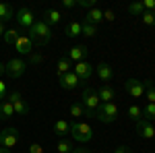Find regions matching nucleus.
<instances>
[{"label":"nucleus","mask_w":155,"mask_h":153,"mask_svg":"<svg viewBox=\"0 0 155 153\" xmlns=\"http://www.w3.org/2000/svg\"><path fill=\"white\" fill-rule=\"evenodd\" d=\"M27 35L31 37V42H33V46H46L50 39H52V29H50L48 23H44V21H35L33 27L27 31Z\"/></svg>","instance_id":"obj_1"},{"label":"nucleus","mask_w":155,"mask_h":153,"mask_svg":"<svg viewBox=\"0 0 155 153\" xmlns=\"http://www.w3.org/2000/svg\"><path fill=\"white\" fill-rule=\"evenodd\" d=\"M81 104L85 108V116H91L95 118V112L97 108H99V97H97V91L95 89H91V87H85L83 89V95H81Z\"/></svg>","instance_id":"obj_2"},{"label":"nucleus","mask_w":155,"mask_h":153,"mask_svg":"<svg viewBox=\"0 0 155 153\" xmlns=\"http://www.w3.org/2000/svg\"><path fill=\"white\" fill-rule=\"evenodd\" d=\"M71 135L74 141L79 143H89L93 137V128L87 124V122H72L71 124Z\"/></svg>","instance_id":"obj_3"},{"label":"nucleus","mask_w":155,"mask_h":153,"mask_svg":"<svg viewBox=\"0 0 155 153\" xmlns=\"http://www.w3.org/2000/svg\"><path fill=\"white\" fill-rule=\"evenodd\" d=\"M95 118L99 122H104V124H110V122H114L116 118H118V106L114 104V101H110V104H99L95 112Z\"/></svg>","instance_id":"obj_4"},{"label":"nucleus","mask_w":155,"mask_h":153,"mask_svg":"<svg viewBox=\"0 0 155 153\" xmlns=\"http://www.w3.org/2000/svg\"><path fill=\"white\" fill-rule=\"evenodd\" d=\"M19 143V130L8 126V128H4L0 132V147H4V149H12L15 145Z\"/></svg>","instance_id":"obj_5"},{"label":"nucleus","mask_w":155,"mask_h":153,"mask_svg":"<svg viewBox=\"0 0 155 153\" xmlns=\"http://www.w3.org/2000/svg\"><path fill=\"white\" fill-rule=\"evenodd\" d=\"M6 99L12 104V108H15V114H17V116H25V114H29V106H27V101L23 99V95L19 93V91L11 93Z\"/></svg>","instance_id":"obj_6"},{"label":"nucleus","mask_w":155,"mask_h":153,"mask_svg":"<svg viewBox=\"0 0 155 153\" xmlns=\"http://www.w3.org/2000/svg\"><path fill=\"white\" fill-rule=\"evenodd\" d=\"M27 71V62L21 58H12L8 64H6V75L11 77V79H19V77H23V72Z\"/></svg>","instance_id":"obj_7"},{"label":"nucleus","mask_w":155,"mask_h":153,"mask_svg":"<svg viewBox=\"0 0 155 153\" xmlns=\"http://www.w3.org/2000/svg\"><path fill=\"white\" fill-rule=\"evenodd\" d=\"M15 19H17V23L21 25L23 29H27V31L33 27V23H35V21H33V12L29 11L27 6H23V8H19V11L15 12Z\"/></svg>","instance_id":"obj_8"},{"label":"nucleus","mask_w":155,"mask_h":153,"mask_svg":"<svg viewBox=\"0 0 155 153\" xmlns=\"http://www.w3.org/2000/svg\"><path fill=\"white\" fill-rule=\"evenodd\" d=\"M93 71H95V66L93 64H89L87 60H81V62H74V66H72V72L81 79V81H87L91 75H93Z\"/></svg>","instance_id":"obj_9"},{"label":"nucleus","mask_w":155,"mask_h":153,"mask_svg":"<svg viewBox=\"0 0 155 153\" xmlns=\"http://www.w3.org/2000/svg\"><path fill=\"white\" fill-rule=\"evenodd\" d=\"M137 135L141 137V139H147V141H151L155 139V126L149 122V120H145L141 118L139 122H137Z\"/></svg>","instance_id":"obj_10"},{"label":"nucleus","mask_w":155,"mask_h":153,"mask_svg":"<svg viewBox=\"0 0 155 153\" xmlns=\"http://www.w3.org/2000/svg\"><path fill=\"white\" fill-rule=\"evenodd\" d=\"M124 89H126V93L132 95V97H143L145 95V85H143V81H139V79H128V81L124 83Z\"/></svg>","instance_id":"obj_11"},{"label":"nucleus","mask_w":155,"mask_h":153,"mask_svg":"<svg viewBox=\"0 0 155 153\" xmlns=\"http://www.w3.org/2000/svg\"><path fill=\"white\" fill-rule=\"evenodd\" d=\"M58 81H60V87H62V89H66V91H71V89H77V87L83 83L72 71H71V72H66V75H62V77H58Z\"/></svg>","instance_id":"obj_12"},{"label":"nucleus","mask_w":155,"mask_h":153,"mask_svg":"<svg viewBox=\"0 0 155 153\" xmlns=\"http://www.w3.org/2000/svg\"><path fill=\"white\" fill-rule=\"evenodd\" d=\"M15 48H17V52L19 54H31L33 52V42H31V37L27 35V33H19L17 37V42H15Z\"/></svg>","instance_id":"obj_13"},{"label":"nucleus","mask_w":155,"mask_h":153,"mask_svg":"<svg viewBox=\"0 0 155 153\" xmlns=\"http://www.w3.org/2000/svg\"><path fill=\"white\" fill-rule=\"evenodd\" d=\"M95 72H97V77L104 81V85H110V81L114 79V68L107 62H99L95 66Z\"/></svg>","instance_id":"obj_14"},{"label":"nucleus","mask_w":155,"mask_h":153,"mask_svg":"<svg viewBox=\"0 0 155 153\" xmlns=\"http://www.w3.org/2000/svg\"><path fill=\"white\" fill-rule=\"evenodd\" d=\"M97 97H99V101H101V104H110V101H114V99H116V91H114V87H112V85H101V87H99V91H97Z\"/></svg>","instance_id":"obj_15"},{"label":"nucleus","mask_w":155,"mask_h":153,"mask_svg":"<svg viewBox=\"0 0 155 153\" xmlns=\"http://www.w3.org/2000/svg\"><path fill=\"white\" fill-rule=\"evenodd\" d=\"M104 21V11L101 8H91V11H87V15H85V19H83V23H87V25H99Z\"/></svg>","instance_id":"obj_16"},{"label":"nucleus","mask_w":155,"mask_h":153,"mask_svg":"<svg viewBox=\"0 0 155 153\" xmlns=\"http://www.w3.org/2000/svg\"><path fill=\"white\" fill-rule=\"evenodd\" d=\"M87 48L85 46H74V48H71L68 50V54H66V58L68 60H74V62H81V60H85L87 58Z\"/></svg>","instance_id":"obj_17"},{"label":"nucleus","mask_w":155,"mask_h":153,"mask_svg":"<svg viewBox=\"0 0 155 153\" xmlns=\"http://www.w3.org/2000/svg\"><path fill=\"white\" fill-rule=\"evenodd\" d=\"M54 135L60 137V139H64L66 135H71V122H66V120H56V124H54Z\"/></svg>","instance_id":"obj_18"},{"label":"nucleus","mask_w":155,"mask_h":153,"mask_svg":"<svg viewBox=\"0 0 155 153\" xmlns=\"http://www.w3.org/2000/svg\"><path fill=\"white\" fill-rule=\"evenodd\" d=\"M15 116V108L8 99H4V101H0V120H8V118Z\"/></svg>","instance_id":"obj_19"},{"label":"nucleus","mask_w":155,"mask_h":153,"mask_svg":"<svg viewBox=\"0 0 155 153\" xmlns=\"http://www.w3.org/2000/svg\"><path fill=\"white\" fill-rule=\"evenodd\" d=\"M11 19H15V8H12L11 4L0 2V23H6Z\"/></svg>","instance_id":"obj_20"},{"label":"nucleus","mask_w":155,"mask_h":153,"mask_svg":"<svg viewBox=\"0 0 155 153\" xmlns=\"http://www.w3.org/2000/svg\"><path fill=\"white\" fill-rule=\"evenodd\" d=\"M41 21H44V23H48V25H56V23H60V21H62V12H60V11H54V8H52V11H46Z\"/></svg>","instance_id":"obj_21"},{"label":"nucleus","mask_w":155,"mask_h":153,"mask_svg":"<svg viewBox=\"0 0 155 153\" xmlns=\"http://www.w3.org/2000/svg\"><path fill=\"white\" fill-rule=\"evenodd\" d=\"M81 31H83V23H79V21H71V23L66 25V35L68 37L81 35Z\"/></svg>","instance_id":"obj_22"},{"label":"nucleus","mask_w":155,"mask_h":153,"mask_svg":"<svg viewBox=\"0 0 155 153\" xmlns=\"http://www.w3.org/2000/svg\"><path fill=\"white\" fill-rule=\"evenodd\" d=\"M56 72H58V77H62V75H66V72H71V60L66 58H60L58 62H56Z\"/></svg>","instance_id":"obj_23"},{"label":"nucleus","mask_w":155,"mask_h":153,"mask_svg":"<svg viewBox=\"0 0 155 153\" xmlns=\"http://www.w3.org/2000/svg\"><path fill=\"white\" fill-rule=\"evenodd\" d=\"M145 85V97H147V104H155V85L149 79L147 81H143Z\"/></svg>","instance_id":"obj_24"},{"label":"nucleus","mask_w":155,"mask_h":153,"mask_svg":"<svg viewBox=\"0 0 155 153\" xmlns=\"http://www.w3.org/2000/svg\"><path fill=\"white\" fill-rule=\"evenodd\" d=\"M143 118L149 120V122L155 120V104H147V106L143 108Z\"/></svg>","instance_id":"obj_25"},{"label":"nucleus","mask_w":155,"mask_h":153,"mask_svg":"<svg viewBox=\"0 0 155 153\" xmlns=\"http://www.w3.org/2000/svg\"><path fill=\"white\" fill-rule=\"evenodd\" d=\"M128 116H130L132 122H139V120L143 118V110H141L139 106H130L128 108Z\"/></svg>","instance_id":"obj_26"},{"label":"nucleus","mask_w":155,"mask_h":153,"mask_svg":"<svg viewBox=\"0 0 155 153\" xmlns=\"http://www.w3.org/2000/svg\"><path fill=\"white\" fill-rule=\"evenodd\" d=\"M71 116L79 118V116H85V108L81 101H74V104H71Z\"/></svg>","instance_id":"obj_27"},{"label":"nucleus","mask_w":155,"mask_h":153,"mask_svg":"<svg viewBox=\"0 0 155 153\" xmlns=\"http://www.w3.org/2000/svg\"><path fill=\"white\" fill-rule=\"evenodd\" d=\"M141 21H143V25H147V27H155V12L145 11L143 15H141Z\"/></svg>","instance_id":"obj_28"},{"label":"nucleus","mask_w":155,"mask_h":153,"mask_svg":"<svg viewBox=\"0 0 155 153\" xmlns=\"http://www.w3.org/2000/svg\"><path fill=\"white\" fill-rule=\"evenodd\" d=\"M128 12H130L132 17H141L145 12V8H143V2H132L130 6H128Z\"/></svg>","instance_id":"obj_29"},{"label":"nucleus","mask_w":155,"mask_h":153,"mask_svg":"<svg viewBox=\"0 0 155 153\" xmlns=\"http://www.w3.org/2000/svg\"><path fill=\"white\" fill-rule=\"evenodd\" d=\"M56 151L58 153H71L72 151V143L71 141H58V145H56Z\"/></svg>","instance_id":"obj_30"},{"label":"nucleus","mask_w":155,"mask_h":153,"mask_svg":"<svg viewBox=\"0 0 155 153\" xmlns=\"http://www.w3.org/2000/svg\"><path fill=\"white\" fill-rule=\"evenodd\" d=\"M81 35H85V37H95L97 35V27H95V25L83 23V31H81Z\"/></svg>","instance_id":"obj_31"},{"label":"nucleus","mask_w":155,"mask_h":153,"mask_svg":"<svg viewBox=\"0 0 155 153\" xmlns=\"http://www.w3.org/2000/svg\"><path fill=\"white\" fill-rule=\"evenodd\" d=\"M17 37H19V33H17V29H6V33H4V42H6V44H11V46H15Z\"/></svg>","instance_id":"obj_32"},{"label":"nucleus","mask_w":155,"mask_h":153,"mask_svg":"<svg viewBox=\"0 0 155 153\" xmlns=\"http://www.w3.org/2000/svg\"><path fill=\"white\" fill-rule=\"evenodd\" d=\"M97 0H77V6H81V8H87V11H91V8H95Z\"/></svg>","instance_id":"obj_33"},{"label":"nucleus","mask_w":155,"mask_h":153,"mask_svg":"<svg viewBox=\"0 0 155 153\" xmlns=\"http://www.w3.org/2000/svg\"><path fill=\"white\" fill-rule=\"evenodd\" d=\"M104 21H110V23L116 21V12L112 11V8H106V11H104Z\"/></svg>","instance_id":"obj_34"},{"label":"nucleus","mask_w":155,"mask_h":153,"mask_svg":"<svg viewBox=\"0 0 155 153\" xmlns=\"http://www.w3.org/2000/svg\"><path fill=\"white\" fill-rule=\"evenodd\" d=\"M41 54H37V52H31V54H29V62H31V64H41Z\"/></svg>","instance_id":"obj_35"},{"label":"nucleus","mask_w":155,"mask_h":153,"mask_svg":"<svg viewBox=\"0 0 155 153\" xmlns=\"http://www.w3.org/2000/svg\"><path fill=\"white\" fill-rule=\"evenodd\" d=\"M74 6H77V0H62V8L68 11V8H74Z\"/></svg>","instance_id":"obj_36"},{"label":"nucleus","mask_w":155,"mask_h":153,"mask_svg":"<svg viewBox=\"0 0 155 153\" xmlns=\"http://www.w3.org/2000/svg\"><path fill=\"white\" fill-rule=\"evenodd\" d=\"M6 99V83L0 81V101H4Z\"/></svg>","instance_id":"obj_37"},{"label":"nucleus","mask_w":155,"mask_h":153,"mask_svg":"<svg viewBox=\"0 0 155 153\" xmlns=\"http://www.w3.org/2000/svg\"><path fill=\"white\" fill-rule=\"evenodd\" d=\"M29 153H44V149H41V145H39V143H33V145L29 147Z\"/></svg>","instance_id":"obj_38"},{"label":"nucleus","mask_w":155,"mask_h":153,"mask_svg":"<svg viewBox=\"0 0 155 153\" xmlns=\"http://www.w3.org/2000/svg\"><path fill=\"white\" fill-rule=\"evenodd\" d=\"M114 153H132V151H130V147H126V145H122V147H118V149H116Z\"/></svg>","instance_id":"obj_39"},{"label":"nucleus","mask_w":155,"mask_h":153,"mask_svg":"<svg viewBox=\"0 0 155 153\" xmlns=\"http://www.w3.org/2000/svg\"><path fill=\"white\" fill-rule=\"evenodd\" d=\"M4 33H6V27H4V23H0V35L4 37Z\"/></svg>","instance_id":"obj_40"},{"label":"nucleus","mask_w":155,"mask_h":153,"mask_svg":"<svg viewBox=\"0 0 155 153\" xmlns=\"http://www.w3.org/2000/svg\"><path fill=\"white\" fill-rule=\"evenodd\" d=\"M4 72H6V64H2V62H0V75H4Z\"/></svg>","instance_id":"obj_41"},{"label":"nucleus","mask_w":155,"mask_h":153,"mask_svg":"<svg viewBox=\"0 0 155 153\" xmlns=\"http://www.w3.org/2000/svg\"><path fill=\"white\" fill-rule=\"evenodd\" d=\"M71 153H89V151H85V149H72Z\"/></svg>","instance_id":"obj_42"},{"label":"nucleus","mask_w":155,"mask_h":153,"mask_svg":"<svg viewBox=\"0 0 155 153\" xmlns=\"http://www.w3.org/2000/svg\"><path fill=\"white\" fill-rule=\"evenodd\" d=\"M0 153H11V149H4V147H0Z\"/></svg>","instance_id":"obj_43"}]
</instances>
